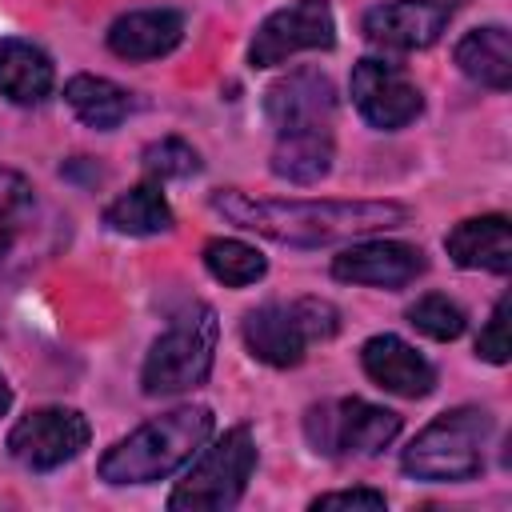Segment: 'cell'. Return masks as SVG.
<instances>
[{"label": "cell", "mask_w": 512, "mask_h": 512, "mask_svg": "<svg viewBox=\"0 0 512 512\" xmlns=\"http://www.w3.org/2000/svg\"><path fill=\"white\" fill-rule=\"evenodd\" d=\"M428 268L424 252L404 240H356L332 260V276L364 288H404Z\"/></svg>", "instance_id": "obj_13"}, {"label": "cell", "mask_w": 512, "mask_h": 512, "mask_svg": "<svg viewBox=\"0 0 512 512\" xmlns=\"http://www.w3.org/2000/svg\"><path fill=\"white\" fill-rule=\"evenodd\" d=\"M88 420L76 408H36L20 416L8 432V452L16 464L32 472H52L68 460H76L88 448Z\"/></svg>", "instance_id": "obj_8"}, {"label": "cell", "mask_w": 512, "mask_h": 512, "mask_svg": "<svg viewBox=\"0 0 512 512\" xmlns=\"http://www.w3.org/2000/svg\"><path fill=\"white\" fill-rule=\"evenodd\" d=\"M140 164H144L148 180H156V184H160V180H188V176L200 172V156H196V148H192L188 140H180V136L152 140V144L144 148Z\"/></svg>", "instance_id": "obj_24"}, {"label": "cell", "mask_w": 512, "mask_h": 512, "mask_svg": "<svg viewBox=\"0 0 512 512\" xmlns=\"http://www.w3.org/2000/svg\"><path fill=\"white\" fill-rule=\"evenodd\" d=\"M348 88H352L356 112H360L372 128H380V132H396V128H404V124H412V120L420 116V108H424L420 88H416L396 64L376 60V56H364V60L352 68Z\"/></svg>", "instance_id": "obj_10"}, {"label": "cell", "mask_w": 512, "mask_h": 512, "mask_svg": "<svg viewBox=\"0 0 512 512\" xmlns=\"http://www.w3.org/2000/svg\"><path fill=\"white\" fill-rule=\"evenodd\" d=\"M408 324H412L416 332L432 336V340H456L468 320H464V308H460L456 300H448V296H440V292H428V296H420L416 304H408Z\"/></svg>", "instance_id": "obj_25"}, {"label": "cell", "mask_w": 512, "mask_h": 512, "mask_svg": "<svg viewBox=\"0 0 512 512\" xmlns=\"http://www.w3.org/2000/svg\"><path fill=\"white\" fill-rule=\"evenodd\" d=\"M104 224L112 232H124V236H156V232H168L172 228V208H168L160 184L156 180H144V184L120 192L104 208Z\"/></svg>", "instance_id": "obj_21"}, {"label": "cell", "mask_w": 512, "mask_h": 512, "mask_svg": "<svg viewBox=\"0 0 512 512\" xmlns=\"http://www.w3.org/2000/svg\"><path fill=\"white\" fill-rule=\"evenodd\" d=\"M212 412L204 404H180L148 424H140L136 432H128L124 440H116L96 472L108 484H152L172 476L180 464H188L200 444L212 436Z\"/></svg>", "instance_id": "obj_2"}, {"label": "cell", "mask_w": 512, "mask_h": 512, "mask_svg": "<svg viewBox=\"0 0 512 512\" xmlns=\"http://www.w3.org/2000/svg\"><path fill=\"white\" fill-rule=\"evenodd\" d=\"M52 60L32 40H0V96L12 104H40L52 92Z\"/></svg>", "instance_id": "obj_17"}, {"label": "cell", "mask_w": 512, "mask_h": 512, "mask_svg": "<svg viewBox=\"0 0 512 512\" xmlns=\"http://www.w3.org/2000/svg\"><path fill=\"white\" fill-rule=\"evenodd\" d=\"M452 12H456L452 0H388V4L368 8L360 28L376 48L416 52L440 40Z\"/></svg>", "instance_id": "obj_12"}, {"label": "cell", "mask_w": 512, "mask_h": 512, "mask_svg": "<svg viewBox=\"0 0 512 512\" xmlns=\"http://www.w3.org/2000/svg\"><path fill=\"white\" fill-rule=\"evenodd\" d=\"M444 248L452 256V264L460 268H480V272H508L512 268V232H508V216L488 212V216H472L460 220L448 236Z\"/></svg>", "instance_id": "obj_16"}, {"label": "cell", "mask_w": 512, "mask_h": 512, "mask_svg": "<svg viewBox=\"0 0 512 512\" xmlns=\"http://www.w3.org/2000/svg\"><path fill=\"white\" fill-rule=\"evenodd\" d=\"M8 404H12V388L4 384V376H0V416L8 412Z\"/></svg>", "instance_id": "obj_28"}, {"label": "cell", "mask_w": 512, "mask_h": 512, "mask_svg": "<svg viewBox=\"0 0 512 512\" xmlns=\"http://www.w3.org/2000/svg\"><path fill=\"white\" fill-rule=\"evenodd\" d=\"M308 508L312 512H320V508H368V512H380L384 508V492H376V488H340V492L316 496Z\"/></svg>", "instance_id": "obj_27"}, {"label": "cell", "mask_w": 512, "mask_h": 512, "mask_svg": "<svg viewBox=\"0 0 512 512\" xmlns=\"http://www.w3.org/2000/svg\"><path fill=\"white\" fill-rule=\"evenodd\" d=\"M264 116L280 132H308V128H332L336 120V88L320 68H296L280 76L264 92Z\"/></svg>", "instance_id": "obj_11"}, {"label": "cell", "mask_w": 512, "mask_h": 512, "mask_svg": "<svg viewBox=\"0 0 512 512\" xmlns=\"http://www.w3.org/2000/svg\"><path fill=\"white\" fill-rule=\"evenodd\" d=\"M204 268L220 284H228V288H248V284H256L268 272V260L252 244H244V240L216 236V240L204 244Z\"/></svg>", "instance_id": "obj_22"}, {"label": "cell", "mask_w": 512, "mask_h": 512, "mask_svg": "<svg viewBox=\"0 0 512 512\" xmlns=\"http://www.w3.org/2000/svg\"><path fill=\"white\" fill-rule=\"evenodd\" d=\"M336 44V20L328 0H296L288 8H276L252 36L248 60L252 68H272L292 60L296 52L312 48H332Z\"/></svg>", "instance_id": "obj_9"}, {"label": "cell", "mask_w": 512, "mask_h": 512, "mask_svg": "<svg viewBox=\"0 0 512 512\" xmlns=\"http://www.w3.org/2000/svg\"><path fill=\"white\" fill-rule=\"evenodd\" d=\"M492 436V416L484 408H452L440 412L416 440L404 448L400 468L428 484H456L472 480L484 468V448Z\"/></svg>", "instance_id": "obj_3"}, {"label": "cell", "mask_w": 512, "mask_h": 512, "mask_svg": "<svg viewBox=\"0 0 512 512\" xmlns=\"http://www.w3.org/2000/svg\"><path fill=\"white\" fill-rule=\"evenodd\" d=\"M332 128H308V132H280L276 148H272V176L288 180V184H316L332 172Z\"/></svg>", "instance_id": "obj_18"}, {"label": "cell", "mask_w": 512, "mask_h": 512, "mask_svg": "<svg viewBox=\"0 0 512 512\" xmlns=\"http://www.w3.org/2000/svg\"><path fill=\"white\" fill-rule=\"evenodd\" d=\"M252 468H256L252 428L236 424L212 448L200 452V460L188 468V476L172 488L168 508L172 512H220V508H232L244 496Z\"/></svg>", "instance_id": "obj_6"}, {"label": "cell", "mask_w": 512, "mask_h": 512, "mask_svg": "<svg viewBox=\"0 0 512 512\" xmlns=\"http://www.w3.org/2000/svg\"><path fill=\"white\" fill-rule=\"evenodd\" d=\"M508 308H512V296H500L488 324L480 328V340H476V356L488 360V364H508V352H512V340H508Z\"/></svg>", "instance_id": "obj_26"}, {"label": "cell", "mask_w": 512, "mask_h": 512, "mask_svg": "<svg viewBox=\"0 0 512 512\" xmlns=\"http://www.w3.org/2000/svg\"><path fill=\"white\" fill-rule=\"evenodd\" d=\"M360 364H364L372 384H380L384 392L404 396V400H420L436 388V368L408 340H400L392 332H380V336L364 340Z\"/></svg>", "instance_id": "obj_14"}, {"label": "cell", "mask_w": 512, "mask_h": 512, "mask_svg": "<svg viewBox=\"0 0 512 512\" xmlns=\"http://www.w3.org/2000/svg\"><path fill=\"white\" fill-rule=\"evenodd\" d=\"M212 208L256 236L296 248L352 240L408 220V208L396 200H252L240 188L212 192Z\"/></svg>", "instance_id": "obj_1"}, {"label": "cell", "mask_w": 512, "mask_h": 512, "mask_svg": "<svg viewBox=\"0 0 512 512\" xmlns=\"http://www.w3.org/2000/svg\"><path fill=\"white\" fill-rule=\"evenodd\" d=\"M32 212H36L32 184L20 172L0 168V260L20 244V236L32 224Z\"/></svg>", "instance_id": "obj_23"}, {"label": "cell", "mask_w": 512, "mask_h": 512, "mask_svg": "<svg viewBox=\"0 0 512 512\" xmlns=\"http://www.w3.org/2000/svg\"><path fill=\"white\" fill-rule=\"evenodd\" d=\"M64 100H68V108H72L88 128H96V132L120 128V124L128 120V112H132V96H128L116 80L92 76V72L72 76V80L64 84Z\"/></svg>", "instance_id": "obj_20"}, {"label": "cell", "mask_w": 512, "mask_h": 512, "mask_svg": "<svg viewBox=\"0 0 512 512\" xmlns=\"http://www.w3.org/2000/svg\"><path fill=\"white\" fill-rule=\"evenodd\" d=\"M248 352L260 364L272 368H296L316 340H332L340 332V312L336 304L320 296H300V300H268L252 308L240 324Z\"/></svg>", "instance_id": "obj_4"}, {"label": "cell", "mask_w": 512, "mask_h": 512, "mask_svg": "<svg viewBox=\"0 0 512 512\" xmlns=\"http://www.w3.org/2000/svg\"><path fill=\"white\" fill-rule=\"evenodd\" d=\"M180 40H184V16L172 8L124 12L108 28V48L120 60H156V56H168Z\"/></svg>", "instance_id": "obj_15"}, {"label": "cell", "mask_w": 512, "mask_h": 512, "mask_svg": "<svg viewBox=\"0 0 512 512\" xmlns=\"http://www.w3.org/2000/svg\"><path fill=\"white\" fill-rule=\"evenodd\" d=\"M400 432V416L392 408L368 404L360 396H344L332 404H316L304 416V436L316 452L324 456H372L380 448H388Z\"/></svg>", "instance_id": "obj_7"}, {"label": "cell", "mask_w": 512, "mask_h": 512, "mask_svg": "<svg viewBox=\"0 0 512 512\" xmlns=\"http://www.w3.org/2000/svg\"><path fill=\"white\" fill-rule=\"evenodd\" d=\"M456 68L492 88V92H508L512 88V40H508V28L500 24H484V28H472L460 44H456Z\"/></svg>", "instance_id": "obj_19"}, {"label": "cell", "mask_w": 512, "mask_h": 512, "mask_svg": "<svg viewBox=\"0 0 512 512\" xmlns=\"http://www.w3.org/2000/svg\"><path fill=\"white\" fill-rule=\"evenodd\" d=\"M216 312L208 304L188 308L184 316L172 320V328L148 348L140 384L148 396H176L188 388H200L212 372L216 356Z\"/></svg>", "instance_id": "obj_5"}]
</instances>
